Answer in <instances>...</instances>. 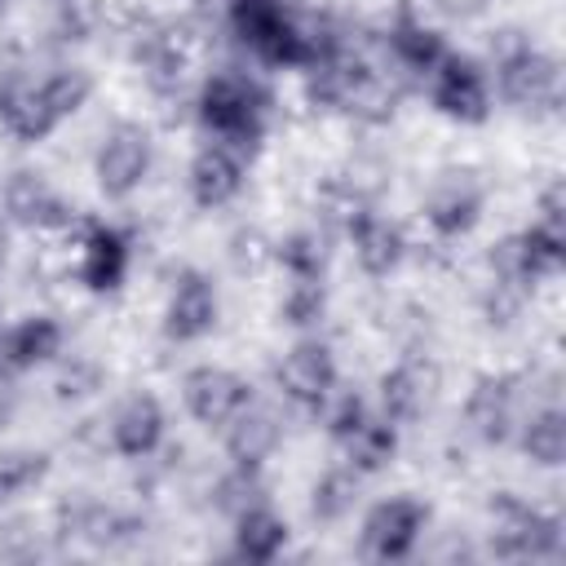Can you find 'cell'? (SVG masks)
<instances>
[{
  "label": "cell",
  "mask_w": 566,
  "mask_h": 566,
  "mask_svg": "<svg viewBox=\"0 0 566 566\" xmlns=\"http://www.w3.org/2000/svg\"><path fill=\"white\" fill-rule=\"evenodd\" d=\"M199 119L212 133L217 146L234 150L239 159L252 155V146L261 142V119H265V93L234 71H221L203 84L199 93Z\"/></svg>",
  "instance_id": "cell-1"
},
{
  "label": "cell",
  "mask_w": 566,
  "mask_h": 566,
  "mask_svg": "<svg viewBox=\"0 0 566 566\" xmlns=\"http://www.w3.org/2000/svg\"><path fill=\"white\" fill-rule=\"evenodd\" d=\"M491 548L500 557H548L562 548V526H557V517H548L513 495H500L491 504Z\"/></svg>",
  "instance_id": "cell-2"
},
{
  "label": "cell",
  "mask_w": 566,
  "mask_h": 566,
  "mask_svg": "<svg viewBox=\"0 0 566 566\" xmlns=\"http://www.w3.org/2000/svg\"><path fill=\"white\" fill-rule=\"evenodd\" d=\"M4 217L13 226H27V230H44V234H71L75 230V212L62 203V195L31 168H18L9 172L4 181Z\"/></svg>",
  "instance_id": "cell-3"
},
{
  "label": "cell",
  "mask_w": 566,
  "mask_h": 566,
  "mask_svg": "<svg viewBox=\"0 0 566 566\" xmlns=\"http://www.w3.org/2000/svg\"><path fill=\"white\" fill-rule=\"evenodd\" d=\"M495 84H500V97L522 106V111H539V106H557L562 97V71L548 53L522 44L517 53L500 57L495 62Z\"/></svg>",
  "instance_id": "cell-4"
},
{
  "label": "cell",
  "mask_w": 566,
  "mask_h": 566,
  "mask_svg": "<svg viewBox=\"0 0 566 566\" xmlns=\"http://www.w3.org/2000/svg\"><path fill=\"white\" fill-rule=\"evenodd\" d=\"M424 522H429V509L420 500H411V495L380 500L363 522V553L376 562H398L411 553Z\"/></svg>",
  "instance_id": "cell-5"
},
{
  "label": "cell",
  "mask_w": 566,
  "mask_h": 566,
  "mask_svg": "<svg viewBox=\"0 0 566 566\" xmlns=\"http://www.w3.org/2000/svg\"><path fill=\"white\" fill-rule=\"evenodd\" d=\"M150 172V137L137 124H115L97 146V186L111 199H124Z\"/></svg>",
  "instance_id": "cell-6"
},
{
  "label": "cell",
  "mask_w": 566,
  "mask_h": 566,
  "mask_svg": "<svg viewBox=\"0 0 566 566\" xmlns=\"http://www.w3.org/2000/svg\"><path fill=\"white\" fill-rule=\"evenodd\" d=\"M279 385L292 402L301 407H323V398L336 389V363L332 349L323 340H301L287 349V358L279 363Z\"/></svg>",
  "instance_id": "cell-7"
},
{
  "label": "cell",
  "mask_w": 566,
  "mask_h": 566,
  "mask_svg": "<svg viewBox=\"0 0 566 566\" xmlns=\"http://www.w3.org/2000/svg\"><path fill=\"white\" fill-rule=\"evenodd\" d=\"M181 398H186V407H190L195 420H203V424H226V420L252 398V389H248L243 376H234V371H226V367H195V371H186V380H181Z\"/></svg>",
  "instance_id": "cell-8"
},
{
  "label": "cell",
  "mask_w": 566,
  "mask_h": 566,
  "mask_svg": "<svg viewBox=\"0 0 566 566\" xmlns=\"http://www.w3.org/2000/svg\"><path fill=\"white\" fill-rule=\"evenodd\" d=\"M429 88H433V106L451 119H482L486 115V80L473 62L464 57H442L429 71Z\"/></svg>",
  "instance_id": "cell-9"
},
{
  "label": "cell",
  "mask_w": 566,
  "mask_h": 566,
  "mask_svg": "<svg viewBox=\"0 0 566 566\" xmlns=\"http://www.w3.org/2000/svg\"><path fill=\"white\" fill-rule=\"evenodd\" d=\"M279 438H283V424H279V416L270 411V407H261V402H243L226 424H221V442H226V455L234 460V464H252V469H261V460L279 447Z\"/></svg>",
  "instance_id": "cell-10"
},
{
  "label": "cell",
  "mask_w": 566,
  "mask_h": 566,
  "mask_svg": "<svg viewBox=\"0 0 566 566\" xmlns=\"http://www.w3.org/2000/svg\"><path fill=\"white\" fill-rule=\"evenodd\" d=\"M217 323V292L203 274H181L172 283L168 310H164V327L172 340H199L203 332H212Z\"/></svg>",
  "instance_id": "cell-11"
},
{
  "label": "cell",
  "mask_w": 566,
  "mask_h": 566,
  "mask_svg": "<svg viewBox=\"0 0 566 566\" xmlns=\"http://www.w3.org/2000/svg\"><path fill=\"white\" fill-rule=\"evenodd\" d=\"M164 442V407L150 394H133L115 416H111V451L142 460Z\"/></svg>",
  "instance_id": "cell-12"
},
{
  "label": "cell",
  "mask_w": 566,
  "mask_h": 566,
  "mask_svg": "<svg viewBox=\"0 0 566 566\" xmlns=\"http://www.w3.org/2000/svg\"><path fill=\"white\" fill-rule=\"evenodd\" d=\"M0 124H4V133L22 137V142H40V137H49L62 119H57L53 106L44 102L40 80H35V84H31V80H9V84H0Z\"/></svg>",
  "instance_id": "cell-13"
},
{
  "label": "cell",
  "mask_w": 566,
  "mask_h": 566,
  "mask_svg": "<svg viewBox=\"0 0 566 566\" xmlns=\"http://www.w3.org/2000/svg\"><path fill=\"white\" fill-rule=\"evenodd\" d=\"M243 186V159L217 142H208L190 164V199L199 208H221Z\"/></svg>",
  "instance_id": "cell-14"
},
{
  "label": "cell",
  "mask_w": 566,
  "mask_h": 566,
  "mask_svg": "<svg viewBox=\"0 0 566 566\" xmlns=\"http://www.w3.org/2000/svg\"><path fill=\"white\" fill-rule=\"evenodd\" d=\"M478 208H482V190L473 186V177L447 172V177L433 186L429 203H424V221H429L442 239H451V234H464V230L478 221Z\"/></svg>",
  "instance_id": "cell-15"
},
{
  "label": "cell",
  "mask_w": 566,
  "mask_h": 566,
  "mask_svg": "<svg viewBox=\"0 0 566 566\" xmlns=\"http://www.w3.org/2000/svg\"><path fill=\"white\" fill-rule=\"evenodd\" d=\"M75 248H80V279H84L93 292L119 287V279H124V270H128V243H124L115 230L88 226Z\"/></svg>",
  "instance_id": "cell-16"
},
{
  "label": "cell",
  "mask_w": 566,
  "mask_h": 566,
  "mask_svg": "<svg viewBox=\"0 0 566 566\" xmlns=\"http://www.w3.org/2000/svg\"><path fill=\"white\" fill-rule=\"evenodd\" d=\"M429 394H433V371L420 363H402L380 380V416L389 424H411L424 411Z\"/></svg>",
  "instance_id": "cell-17"
},
{
  "label": "cell",
  "mask_w": 566,
  "mask_h": 566,
  "mask_svg": "<svg viewBox=\"0 0 566 566\" xmlns=\"http://www.w3.org/2000/svg\"><path fill=\"white\" fill-rule=\"evenodd\" d=\"M349 239H354V256H358V265H363L367 274H389V270L402 261V252H407L398 226H389V221L376 217V212H363V217L349 226Z\"/></svg>",
  "instance_id": "cell-18"
},
{
  "label": "cell",
  "mask_w": 566,
  "mask_h": 566,
  "mask_svg": "<svg viewBox=\"0 0 566 566\" xmlns=\"http://www.w3.org/2000/svg\"><path fill=\"white\" fill-rule=\"evenodd\" d=\"M464 420L478 438L504 442L513 433V385L509 380H478V389L464 402Z\"/></svg>",
  "instance_id": "cell-19"
},
{
  "label": "cell",
  "mask_w": 566,
  "mask_h": 566,
  "mask_svg": "<svg viewBox=\"0 0 566 566\" xmlns=\"http://www.w3.org/2000/svg\"><path fill=\"white\" fill-rule=\"evenodd\" d=\"M57 349H62V327L53 318H22L18 327H4V371L49 363Z\"/></svg>",
  "instance_id": "cell-20"
},
{
  "label": "cell",
  "mask_w": 566,
  "mask_h": 566,
  "mask_svg": "<svg viewBox=\"0 0 566 566\" xmlns=\"http://www.w3.org/2000/svg\"><path fill=\"white\" fill-rule=\"evenodd\" d=\"M389 53L398 71H411V75H429L447 57L442 35L429 22H411V18H398V27L389 31Z\"/></svg>",
  "instance_id": "cell-21"
},
{
  "label": "cell",
  "mask_w": 566,
  "mask_h": 566,
  "mask_svg": "<svg viewBox=\"0 0 566 566\" xmlns=\"http://www.w3.org/2000/svg\"><path fill=\"white\" fill-rule=\"evenodd\" d=\"M340 447H345V464H349V469L371 473V469L389 464V455H394L398 438H394V424H389L385 416H367L354 433H345V438H340Z\"/></svg>",
  "instance_id": "cell-22"
},
{
  "label": "cell",
  "mask_w": 566,
  "mask_h": 566,
  "mask_svg": "<svg viewBox=\"0 0 566 566\" xmlns=\"http://www.w3.org/2000/svg\"><path fill=\"white\" fill-rule=\"evenodd\" d=\"M234 548H239V557H248V562H270L279 548H283V539H287V526L265 509V504H252L248 513H239L234 517Z\"/></svg>",
  "instance_id": "cell-23"
},
{
  "label": "cell",
  "mask_w": 566,
  "mask_h": 566,
  "mask_svg": "<svg viewBox=\"0 0 566 566\" xmlns=\"http://www.w3.org/2000/svg\"><path fill=\"white\" fill-rule=\"evenodd\" d=\"M522 451L535 464H562V455H566V420H562L557 407H544L522 424Z\"/></svg>",
  "instance_id": "cell-24"
},
{
  "label": "cell",
  "mask_w": 566,
  "mask_h": 566,
  "mask_svg": "<svg viewBox=\"0 0 566 566\" xmlns=\"http://www.w3.org/2000/svg\"><path fill=\"white\" fill-rule=\"evenodd\" d=\"M354 500H358V469L336 464V469H327V473L318 478V486H314V517L336 522V517H345V513L354 509Z\"/></svg>",
  "instance_id": "cell-25"
},
{
  "label": "cell",
  "mask_w": 566,
  "mask_h": 566,
  "mask_svg": "<svg viewBox=\"0 0 566 566\" xmlns=\"http://www.w3.org/2000/svg\"><path fill=\"white\" fill-rule=\"evenodd\" d=\"M40 88H44V102L53 106V115L66 119V115H75V111L88 102L93 80H88V71H80V66H57L53 75L40 80Z\"/></svg>",
  "instance_id": "cell-26"
},
{
  "label": "cell",
  "mask_w": 566,
  "mask_h": 566,
  "mask_svg": "<svg viewBox=\"0 0 566 566\" xmlns=\"http://www.w3.org/2000/svg\"><path fill=\"white\" fill-rule=\"evenodd\" d=\"M49 473V455L40 451H27V447H13V451H0V504L31 491L40 478Z\"/></svg>",
  "instance_id": "cell-27"
},
{
  "label": "cell",
  "mask_w": 566,
  "mask_h": 566,
  "mask_svg": "<svg viewBox=\"0 0 566 566\" xmlns=\"http://www.w3.org/2000/svg\"><path fill=\"white\" fill-rule=\"evenodd\" d=\"M252 504H265V486H261V478H256L252 464H234V469L217 482V509L230 513V517H239V513H248Z\"/></svg>",
  "instance_id": "cell-28"
},
{
  "label": "cell",
  "mask_w": 566,
  "mask_h": 566,
  "mask_svg": "<svg viewBox=\"0 0 566 566\" xmlns=\"http://www.w3.org/2000/svg\"><path fill=\"white\" fill-rule=\"evenodd\" d=\"M279 261L287 265L292 279H318L323 274V243H318V234L301 230V234L283 239L279 243Z\"/></svg>",
  "instance_id": "cell-29"
},
{
  "label": "cell",
  "mask_w": 566,
  "mask_h": 566,
  "mask_svg": "<svg viewBox=\"0 0 566 566\" xmlns=\"http://www.w3.org/2000/svg\"><path fill=\"white\" fill-rule=\"evenodd\" d=\"M318 411L327 416V429H332V438H336V442H340L345 433H354V429L371 416V411H367V402H363L354 389H340V394L332 389V394L323 398V407H318Z\"/></svg>",
  "instance_id": "cell-30"
},
{
  "label": "cell",
  "mask_w": 566,
  "mask_h": 566,
  "mask_svg": "<svg viewBox=\"0 0 566 566\" xmlns=\"http://www.w3.org/2000/svg\"><path fill=\"white\" fill-rule=\"evenodd\" d=\"M283 314L292 318V323H314L318 314H323V283L318 279H292V287H287V296H283Z\"/></svg>",
  "instance_id": "cell-31"
},
{
  "label": "cell",
  "mask_w": 566,
  "mask_h": 566,
  "mask_svg": "<svg viewBox=\"0 0 566 566\" xmlns=\"http://www.w3.org/2000/svg\"><path fill=\"white\" fill-rule=\"evenodd\" d=\"M102 385V367L93 363V358H71V363H62V371H57V394L62 398H84V394H93Z\"/></svg>",
  "instance_id": "cell-32"
},
{
  "label": "cell",
  "mask_w": 566,
  "mask_h": 566,
  "mask_svg": "<svg viewBox=\"0 0 566 566\" xmlns=\"http://www.w3.org/2000/svg\"><path fill=\"white\" fill-rule=\"evenodd\" d=\"M9 407H13V389H9V371H0V420L9 416Z\"/></svg>",
  "instance_id": "cell-33"
},
{
  "label": "cell",
  "mask_w": 566,
  "mask_h": 566,
  "mask_svg": "<svg viewBox=\"0 0 566 566\" xmlns=\"http://www.w3.org/2000/svg\"><path fill=\"white\" fill-rule=\"evenodd\" d=\"M4 256H9V230H4V221H0V265H4Z\"/></svg>",
  "instance_id": "cell-34"
},
{
  "label": "cell",
  "mask_w": 566,
  "mask_h": 566,
  "mask_svg": "<svg viewBox=\"0 0 566 566\" xmlns=\"http://www.w3.org/2000/svg\"><path fill=\"white\" fill-rule=\"evenodd\" d=\"M0 371H4V327H0Z\"/></svg>",
  "instance_id": "cell-35"
},
{
  "label": "cell",
  "mask_w": 566,
  "mask_h": 566,
  "mask_svg": "<svg viewBox=\"0 0 566 566\" xmlns=\"http://www.w3.org/2000/svg\"><path fill=\"white\" fill-rule=\"evenodd\" d=\"M0 4H4V0H0Z\"/></svg>",
  "instance_id": "cell-36"
}]
</instances>
